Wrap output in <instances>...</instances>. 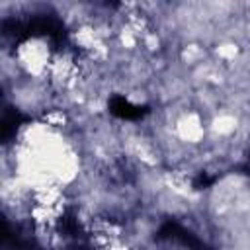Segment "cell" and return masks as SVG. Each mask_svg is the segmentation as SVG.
Wrapping results in <instances>:
<instances>
[{
	"instance_id": "6da1fadb",
	"label": "cell",
	"mask_w": 250,
	"mask_h": 250,
	"mask_svg": "<svg viewBox=\"0 0 250 250\" xmlns=\"http://www.w3.org/2000/svg\"><path fill=\"white\" fill-rule=\"evenodd\" d=\"M55 49L47 37L43 35H31L25 37L23 41L14 43L12 55L25 78H35V80H47Z\"/></svg>"
}]
</instances>
